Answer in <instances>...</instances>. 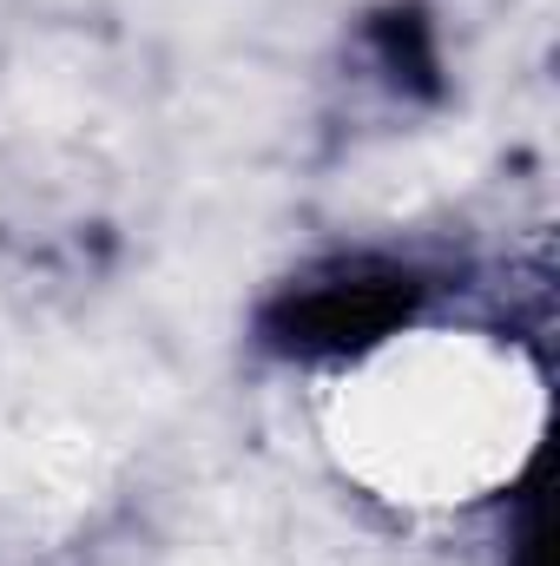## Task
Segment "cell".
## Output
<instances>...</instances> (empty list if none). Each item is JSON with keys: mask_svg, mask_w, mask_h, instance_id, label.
I'll return each instance as SVG.
<instances>
[{"mask_svg": "<svg viewBox=\"0 0 560 566\" xmlns=\"http://www.w3.org/2000/svg\"><path fill=\"white\" fill-rule=\"evenodd\" d=\"M416 296L422 283L409 271L356 264V271H336V277H317L278 296L271 316H265V336L278 349H303V356H343V349H363V343L390 336L416 310Z\"/></svg>", "mask_w": 560, "mask_h": 566, "instance_id": "6da1fadb", "label": "cell"}, {"mask_svg": "<svg viewBox=\"0 0 560 566\" xmlns=\"http://www.w3.org/2000/svg\"><path fill=\"white\" fill-rule=\"evenodd\" d=\"M376 53L396 80H409L416 93H435V46H428V20L422 13H383L376 20Z\"/></svg>", "mask_w": 560, "mask_h": 566, "instance_id": "7a4b0ae2", "label": "cell"}, {"mask_svg": "<svg viewBox=\"0 0 560 566\" xmlns=\"http://www.w3.org/2000/svg\"><path fill=\"white\" fill-rule=\"evenodd\" d=\"M515 566H548V488H541V474L528 488V527L515 541Z\"/></svg>", "mask_w": 560, "mask_h": 566, "instance_id": "3957f363", "label": "cell"}]
</instances>
